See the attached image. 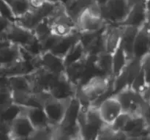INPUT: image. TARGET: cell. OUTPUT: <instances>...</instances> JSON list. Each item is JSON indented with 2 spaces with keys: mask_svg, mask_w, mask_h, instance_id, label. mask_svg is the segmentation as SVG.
Here are the masks:
<instances>
[{
  "mask_svg": "<svg viewBox=\"0 0 150 140\" xmlns=\"http://www.w3.org/2000/svg\"><path fill=\"white\" fill-rule=\"evenodd\" d=\"M112 82L113 78L95 76L78 87L76 96L83 107H97L101 101L112 95Z\"/></svg>",
  "mask_w": 150,
  "mask_h": 140,
  "instance_id": "1",
  "label": "cell"
},
{
  "mask_svg": "<svg viewBox=\"0 0 150 140\" xmlns=\"http://www.w3.org/2000/svg\"><path fill=\"white\" fill-rule=\"evenodd\" d=\"M79 125L81 139L97 140L100 130L104 123L101 120L96 107L82 106Z\"/></svg>",
  "mask_w": 150,
  "mask_h": 140,
  "instance_id": "2",
  "label": "cell"
},
{
  "mask_svg": "<svg viewBox=\"0 0 150 140\" xmlns=\"http://www.w3.org/2000/svg\"><path fill=\"white\" fill-rule=\"evenodd\" d=\"M107 24L101 16L100 8L96 2L88 7L76 21V28L80 33L98 32Z\"/></svg>",
  "mask_w": 150,
  "mask_h": 140,
  "instance_id": "3",
  "label": "cell"
},
{
  "mask_svg": "<svg viewBox=\"0 0 150 140\" xmlns=\"http://www.w3.org/2000/svg\"><path fill=\"white\" fill-rule=\"evenodd\" d=\"M60 5L61 4L57 1L47 0L39 8H32L23 16L18 18L16 23L32 30L39 22L46 18L51 17Z\"/></svg>",
  "mask_w": 150,
  "mask_h": 140,
  "instance_id": "4",
  "label": "cell"
},
{
  "mask_svg": "<svg viewBox=\"0 0 150 140\" xmlns=\"http://www.w3.org/2000/svg\"><path fill=\"white\" fill-rule=\"evenodd\" d=\"M130 4L129 0H108L100 6V14L108 24L120 25L125 19Z\"/></svg>",
  "mask_w": 150,
  "mask_h": 140,
  "instance_id": "5",
  "label": "cell"
},
{
  "mask_svg": "<svg viewBox=\"0 0 150 140\" xmlns=\"http://www.w3.org/2000/svg\"><path fill=\"white\" fill-rule=\"evenodd\" d=\"M120 101L123 112L130 114H141L142 108L146 104L142 94L126 87L114 95Z\"/></svg>",
  "mask_w": 150,
  "mask_h": 140,
  "instance_id": "6",
  "label": "cell"
},
{
  "mask_svg": "<svg viewBox=\"0 0 150 140\" xmlns=\"http://www.w3.org/2000/svg\"><path fill=\"white\" fill-rule=\"evenodd\" d=\"M60 75L54 74L42 68H38L34 73L29 75L32 87V92L49 93L50 90Z\"/></svg>",
  "mask_w": 150,
  "mask_h": 140,
  "instance_id": "7",
  "label": "cell"
},
{
  "mask_svg": "<svg viewBox=\"0 0 150 140\" xmlns=\"http://www.w3.org/2000/svg\"><path fill=\"white\" fill-rule=\"evenodd\" d=\"M35 35L33 31L23 27L17 23H13L9 26L0 39L7 41L9 43L24 47L33 40Z\"/></svg>",
  "mask_w": 150,
  "mask_h": 140,
  "instance_id": "8",
  "label": "cell"
},
{
  "mask_svg": "<svg viewBox=\"0 0 150 140\" xmlns=\"http://www.w3.org/2000/svg\"><path fill=\"white\" fill-rule=\"evenodd\" d=\"M96 108L103 122L110 126L123 112L120 101L114 95L101 101Z\"/></svg>",
  "mask_w": 150,
  "mask_h": 140,
  "instance_id": "9",
  "label": "cell"
},
{
  "mask_svg": "<svg viewBox=\"0 0 150 140\" xmlns=\"http://www.w3.org/2000/svg\"><path fill=\"white\" fill-rule=\"evenodd\" d=\"M68 101L55 99L51 95L44 101L42 109L51 126H58L63 121Z\"/></svg>",
  "mask_w": 150,
  "mask_h": 140,
  "instance_id": "10",
  "label": "cell"
},
{
  "mask_svg": "<svg viewBox=\"0 0 150 140\" xmlns=\"http://www.w3.org/2000/svg\"><path fill=\"white\" fill-rule=\"evenodd\" d=\"M35 130L23 111L10 124V140H29Z\"/></svg>",
  "mask_w": 150,
  "mask_h": 140,
  "instance_id": "11",
  "label": "cell"
},
{
  "mask_svg": "<svg viewBox=\"0 0 150 140\" xmlns=\"http://www.w3.org/2000/svg\"><path fill=\"white\" fill-rule=\"evenodd\" d=\"M147 3L146 0H141L132 4L125 19L120 26H129L141 28L146 23Z\"/></svg>",
  "mask_w": 150,
  "mask_h": 140,
  "instance_id": "12",
  "label": "cell"
},
{
  "mask_svg": "<svg viewBox=\"0 0 150 140\" xmlns=\"http://www.w3.org/2000/svg\"><path fill=\"white\" fill-rule=\"evenodd\" d=\"M78 88L69 80L64 73L60 75L50 90L49 94L53 98L68 101L76 96Z\"/></svg>",
  "mask_w": 150,
  "mask_h": 140,
  "instance_id": "13",
  "label": "cell"
},
{
  "mask_svg": "<svg viewBox=\"0 0 150 140\" xmlns=\"http://www.w3.org/2000/svg\"><path fill=\"white\" fill-rule=\"evenodd\" d=\"M150 52V28L144 24L139 28L134 41L133 59L141 60Z\"/></svg>",
  "mask_w": 150,
  "mask_h": 140,
  "instance_id": "14",
  "label": "cell"
},
{
  "mask_svg": "<svg viewBox=\"0 0 150 140\" xmlns=\"http://www.w3.org/2000/svg\"><path fill=\"white\" fill-rule=\"evenodd\" d=\"M37 63L38 68H42L54 74L62 75L65 71L63 58L50 51H43L38 57Z\"/></svg>",
  "mask_w": 150,
  "mask_h": 140,
  "instance_id": "15",
  "label": "cell"
},
{
  "mask_svg": "<svg viewBox=\"0 0 150 140\" xmlns=\"http://www.w3.org/2000/svg\"><path fill=\"white\" fill-rule=\"evenodd\" d=\"M122 26L107 24L105 31V52L112 54L121 43Z\"/></svg>",
  "mask_w": 150,
  "mask_h": 140,
  "instance_id": "16",
  "label": "cell"
},
{
  "mask_svg": "<svg viewBox=\"0 0 150 140\" xmlns=\"http://www.w3.org/2000/svg\"><path fill=\"white\" fill-rule=\"evenodd\" d=\"M21 60V47L8 44L0 48V67L8 68Z\"/></svg>",
  "mask_w": 150,
  "mask_h": 140,
  "instance_id": "17",
  "label": "cell"
},
{
  "mask_svg": "<svg viewBox=\"0 0 150 140\" xmlns=\"http://www.w3.org/2000/svg\"><path fill=\"white\" fill-rule=\"evenodd\" d=\"M9 87L13 95H23L32 92V87L29 76H8Z\"/></svg>",
  "mask_w": 150,
  "mask_h": 140,
  "instance_id": "18",
  "label": "cell"
},
{
  "mask_svg": "<svg viewBox=\"0 0 150 140\" xmlns=\"http://www.w3.org/2000/svg\"><path fill=\"white\" fill-rule=\"evenodd\" d=\"M80 39V32H77L69 35L67 36L60 38L55 46L50 51L55 54L59 57H63L72 48V47L79 41Z\"/></svg>",
  "mask_w": 150,
  "mask_h": 140,
  "instance_id": "19",
  "label": "cell"
},
{
  "mask_svg": "<svg viewBox=\"0 0 150 140\" xmlns=\"http://www.w3.org/2000/svg\"><path fill=\"white\" fill-rule=\"evenodd\" d=\"M139 29V28L133 27V26H122V32L120 43L130 60L133 59V44Z\"/></svg>",
  "mask_w": 150,
  "mask_h": 140,
  "instance_id": "20",
  "label": "cell"
},
{
  "mask_svg": "<svg viewBox=\"0 0 150 140\" xmlns=\"http://www.w3.org/2000/svg\"><path fill=\"white\" fill-rule=\"evenodd\" d=\"M24 112L35 129L51 125L42 107H28Z\"/></svg>",
  "mask_w": 150,
  "mask_h": 140,
  "instance_id": "21",
  "label": "cell"
},
{
  "mask_svg": "<svg viewBox=\"0 0 150 140\" xmlns=\"http://www.w3.org/2000/svg\"><path fill=\"white\" fill-rule=\"evenodd\" d=\"M130 60L122 47L121 43L112 54V75L113 78L118 76L126 67Z\"/></svg>",
  "mask_w": 150,
  "mask_h": 140,
  "instance_id": "22",
  "label": "cell"
},
{
  "mask_svg": "<svg viewBox=\"0 0 150 140\" xmlns=\"http://www.w3.org/2000/svg\"><path fill=\"white\" fill-rule=\"evenodd\" d=\"M95 0H72L64 8L67 14L76 23L79 16L92 4L95 3Z\"/></svg>",
  "mask_w": 150,
  "mask_h": 140,
  "instance_id": "23",
  "label": "cell"
},
{
  "mask_svg": "<svg viewBox=\"0 0 150 140\" xmlns=\"http://www.w3.org/2000/svg\"><path fill=\"white\" fill-rule=\"evenodd\" d=\"M85 57H86V50L79 41L63 57L64 66L65 68L68 67L78 62L81 61L85 58Z\"/></svg>",
  "mask_w": 150,
  "mask_h": 140,
  "instance_id": "24",
  "label": "cell"
},
{
  "mask_svg": "<svg viewBox=\"0 0 150 140\" xmlns=\"http://www.w3.org/2000/svg\"><path fill=\"white\" fill-rule=\"evenodd\" d=\"M24 107L12 103L10 105L0 109V122L10 125L13 120L24 111Z\"/></svg>",
  "mask_w": 150,
  "mask_h": 140,
  "instance_id": "25",
  "label": "cell"
},
{
  "mask_svg": "<svg viewBox=\"0 0 150 140\" xmlns=\"http://www.w3.org/2000/svg\"><path fill=\"white\" fill-rule=\"evenodd\" d=\"M97 67L104 76L113 78L112 75V54L108 52L101 53L96 57Z\"/></svg>",
  "mask_w": 150,
  "mask_h": 140,
  "instance_id": "26",
  "label": "cell"
},
{
  "mask_svg": "<svg viewBox=\"0 0 150 140\" xmlns=\"http://www.w3.org/2000/svg\"><path fill=\"white\" fill-rule=\"evenodd\" d=\"M84 60L85 58L82 60L81 61L78 62L75 64H73L71 65L68 66V67L65 68L64 74L67 76V79L77 88L79 87L81 83L82 73H83V64H84Z\"/></svg>",
  "mask_w": 150,
  "mask_h": 140,
  "instance_id": "27",
  "label": "cell"
},
{
  "mask_svg": "<svg viewBox=\"0 0 150 140\" xmlns=\"http://www.w3.org/2000/svg\"><path fill=\"white\" fill-rule=\"evenodd\" d=\"M107 26V25H106ZM105 26V27H106ZM105 27L101 31L93 42L86 49V55L98 56L105 51Z\"/></svg>",
  "mask_w": 150,
  "mask_h": 140,
  "instance_id": "28",
  "label": "cell"
},
{
  "mask_svg": "<svg viewBox=\"0 0 150 140\" xmlns=\"http://www.w3.org/2000/svg\"><path fill=\"white\" fill-rule=\"evenodd\" d=\"M32 31L35 37L40 41L51 35V23L49 18H46L39 22Z\"/></svg>",
  "mask_w": 150,
  "mask_h": 140,
  "instance_id": "29",
  "label": "cell"
},
{
  "mask_svg": "<svg viewBox=\"0 0 150 140\" xmlns=\"http://www.w3.org/2000/svg\"><path fill=\"white\" fill-rule=\"evenodd\" d=\"M55 130L56 126L51 125L35 129L29 140H54Z\"/></svg>",
  "mask_w": 150,
  "mask_h": 140,
  "instance_id": "30",
  "label": "cell"
},
{
  "mask_svg": "<svg viewBox=\"0 0 150 140\" xmlns=\"http://www.w3.org/2000/svg\"><path fill=\"white\" fill-rule=\"evenodd\" d=\"M10 6L17 18L23 16L32 9L29 0H13Z\"/></svg>",
  "mask_w": 150,
  "mask_h": 140,
  "instance_id": "31",
  "label": "cell"
},
{
  "mask_svg": "<svg viewBox=\"0 0 150 140\" xmlns=\"http://www.w3.org/2000/svg\"><path fill=\"white\" fill-rule=\"evenodd\" d=\"M147 87L148 85L147 83H146L144 74V72L142 68V70L139 72V74L137 75V76H136L134 79V80L133 81L130 87H131L132 89H133V90L136 91V92H139V93L142 94H142L144 92V91L146 90Z\"/></svg>",
  "mask_w": 150,
  "mask_h": 140,
  "instance_id": "32",
  "label": "cell"
},
{
  "mask_svg": "<svg viewBox=\"0 0 150 140\" xmlns=\"http://www.w3.org/2000/svg\"><path fill=\"white\" fill-rule=\"evenodd\" d=\"M0 15L11 23H16L17 17L13 13L11 6L4 0H0Z\"/></svg>",
  "mask_w": 150,
  "mask_h": 140,
  "instance_id": "33",
  "label": "cell"
},
{
  "mask_svg": "<svg viewBox=\"0 0 150 140\" xmlns=\"http://www.w3.org/2000/svg\"><path fill=\"white\" fill-rule=\"evenodd\" d=\"M22 48H24L31 55L34 56L35 57H39L43 52L40 41L38 40L36 37H35L33 40L28 45H26L24 47H22Z\"/></svg>",
  "mask_w": 150,
  "mask_h": 140,
  "instance_id": "34",
  "label": "cell"
},
{
  "mask_svg": "<svg viewBox=\"0 0 150 140\" xmlns=\"http://www.w3.org/2000/svg\"><path fill=\"white\" fill-rule=\"evenodd\" d=\"M59 38V37H57L56 36V35L51 34L49 36L47 37L46 38H45V39L42 40V41H40L43 51H51V50L55 46V45L57 44V43L58 42Z\"/></svg>",
  "mask_w": 150,
  "mask_h": 140,
  "instance_id": "35",
  "label": "cell"
},
{
  "mask_svg": "<svg viewBox=\"0 0 150 140\" xmlns=\"http://www.w3.org/2000/svg\"><path fill=\"white\" fill-rule=\"evenodd\" d=\"M13 103V95L10 90H0V109H2Z\"/></svg>",
  "mask_w": 150,
  "mask_h": 140,
  "instance_id": "36",
  "label": "cell"
},
{
  "mask_svg": "<svg viewBox=\"0 0 150 140\" xmlns=\"http://www.w3.org/2000/svg\"><path fill=\"white\" fill-rule=\"evenodd\" d=\"M142 68L144 74L146 83L148 85H150V52L146 54L143 59L141 60Z\"/></svg>",
  "mask_w": 150,
  "mask_h": 140,
  "instance_id": "37",
  "label": "cell"
},
{
  "mask_svg": "<svg viewBox=\"0 0 150 140\" xmlns=\"http://www.w3.org/2000/svg\"><path fill=\"white\" fill-rule=\"evenodd\" d=\"M141 115L144 119L145 122L150 126V105L146 102L141 112Z\"/></svg>",
  "mask_w": 150,
  "mask_h": 140,
  "instance_id": "38",
  "label": "cell"
},
{
  "mask_svg": "<svg viewBox=\"0 0 150 140\" xmlns=\"http://www.w3.org/2000/svg\"><path fill=\"white\" fill-rule=\"evenodd\" d=\"M11 23V22L9 21L8 20L5 18L3 17L1 15H0V37L4 33L6 30L7 29V28L9 27Z\"/></svg>",
  "mask_w": 150,
  "mask_h": 140,
  "instance_id": "39",
  "label": "cell"
},
{
  "mask_svg": "<svg viewBox=\"0 0 150 140\" xmlns=\"http://www.w3.org/2000/svg\"><path fill=\"white\" fill-rule=\"evenodd\" d=\"M29 1L31 7L33 9H37L43 5L44 3H45L47 0H29Z\"/></svg>",
  "mask_w": 150,
  "mask_h": 140,
  "instance_id": "40",
  "label": "cell"
},
{
  "mask_svg": "<svg viewBox=\"0 0 150 140\" xmlns=\"http://www.w3.org/2000/svg\"><path fill=\"white\" fill-rule=\"evenodd\" d=\"M142 96H143L144 99L145 100V101L150 105V85H148L146 90H145L144 92L142 94Z\"/></svg>",
  "mask_w": 150,
  "mask_h": 140,
  "instance_id": "41",
  "label": "cell"
},
{
  "mask_svg": "<svg viewBox=\"0 0 150 140\" xmlns=\"http://www.w3.org/2000/svg\"><path fill=\"white\" fill-rule=\"evenodd\" d=\"M59 4H60L61 5H62L63 7H65L67 4H70L72 0H56Z\"/></svg>",
  "mask_w": 150,
  "mask_h": 140,
  "instance_id": "42",
  "label": "cell"
},
{
  "mask_svg": "<svg viewBox=\"0 0 150 140\" xmlns=\"http://www.w3.org/2000/svg\"><path fill=\"white\" fill-rule=\"evenodd\" d=\"M146 24L150 26V4H147V19Z\"/></svg>",
  "mask_w": 150,
  "mask_h": 140,
  "instance_id": "43",
  "label": "cell"
},
{
  "mask_svg": "<svg viewBox=\"0 0 150 140\" xmlns=\"http://www.w3.org/2000/svg\"><path fill=\"white\" fill-rule=\"evenodd\" d=\"M8 44H10V43H9L7 41L0 39V48H2V47H4V46H5V45H8Z\"/></svg>",
  "mask_w": 150,
  "mask_h": 140,
  "instance_id": "44",
  "label": "cell"
},
{
  "mask_svg": "<svg viewBox=\"0 0 150 140\" xmlns=\"http://www.w3.org/2000/svg\"><path fill=\"white\" fill-rule=\"evenodd\" d=\"M95 2H96L97 4H98V5L100 7V6L103 5V4H105V3L108 0H95Z\"/></svg>",
  "mask_w": 150,
  "mask_h": 140,
  "instance_id": "45",
  "label": "cell"
},
{
  "mask_svg": "<svg viewBox=\"0 0 150 140\" xmlns=\"http://www.w3.org/2000/svg\"><path fill=\"white\" fill-rule=\"evenodd\" d=\"M141 1V0H129V1H130V6H131L133 4H134V3L137 2V1Z\"/></svg>",
  "mask_w": 150,
  "mask_h": 140,
  "instance_id": "46",
  "label": "cell"
},
{
  "mask_svg": "<svg viewBox=\"0 0 150 140\" xmlns=\"http://www.w3.org/2000/svg\"><path fill=\"white\" fill-rule=\"evenodd\" d=\"M4 1H7V2L8 3V4H10H10H11V2H12V1H13V0H4Z\"/></svg>",
  "mask_w": 150,
  "mask_h": 140,
  "instance_id": "47",
  "label": "cell"
},
{
  "mask_svg": "<svg viewBox=\"0 0 150 140\" xmlns=\"http://www.w3.org/2000/svg\"><path fill=\"white\" fill-rule=\"evenodd\" d=\"M149 137L150 139V126H149Z\"/></svg>",
  "mask_w": 150,
  "mask_h": 140,
  "instance_id": "48",
  "label": "cell"
},
{
  "mask_svg": "<svg viewBox=\"0 0 150 140\" xmlns=\"http://www.w3.org/2000/svg\"><path fill=\"white\" fill-rule=\"evenodd\" d=\"M146 1L147 4H150V0H146Z\"/></svg>",
  "mask_w": 150,
  "mask_h": 140,
  "instance_id": "49",
  "label": "cell"
},
{
  "mask_svg": "<svg viewBox=\"0 0 150 140\" xmlns=\"http://www.w3.org/2000/svg\"><path fill=\"white\" fill-rule=\"evenodd\" d=\"M149 28H150V26H149Z\"/></svg>",
  "mask_w": 150,
  "mask_h": 140,
  "instance_id": "50",
  "label": "cell"
}]
</instances>
